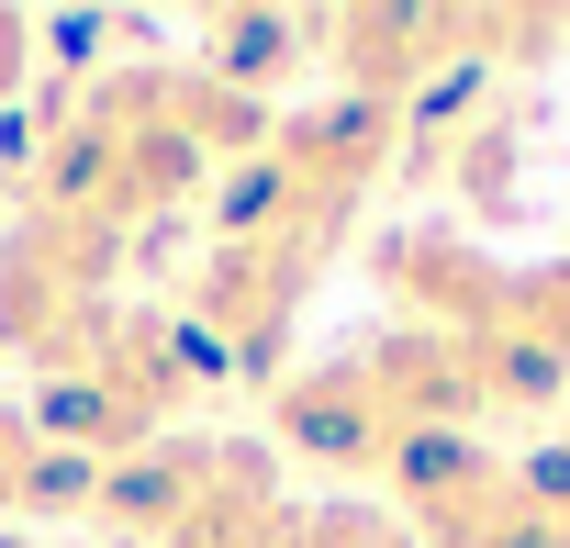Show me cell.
<instances>
[{"mask_svg": "<svg viewBox=\"0 0 570 548\" xmlns=\"http://www.w3.org/2000/svg\"><path fill=\"white\" fill-rule=\"evenodd\" d=\"M213 459H224V437H157V448L112 459V470L90 481V526H112V537H168V526L202 503Z\"/></svg>", "mask_w": 570, "mask_h": 548, "instance_id": "1", "label": "cell"}, {"mask_svg": "<svg viewBox=\"0 0 570 548\" xmlns=\"http://www.w3.org/2000/svg\"><path fill=\"white\" fill-rule=\"evenodd\" d=\"M90 459H68L35 414H0V515H90Z\"/></svg>", "mask_w": 570, "mask_h": 548, "instance_id": "3", "label": "cell"}, {"mask_svg": "<svg viewBox=\"0 0 570 548\" xmlns=\"http://www.w3.org/2000/svg\"><path fill=\"white\" fill-rule=\"evenodd\" d=\"M23 46H35V23L0 12V101H12V79H23Z\"/></svg>", "mask_w": 570, "mask_h": 548, "instance_id": "5", "label": "cell"}, {"mask_svg": "<svg viewBox=\"0 0 570 548\" xmlns=\"http://www.w3.org/2000/svg\"><path fill=\"white\" fill-rule=\"evenodd\" d=\"M157 548H292V503H279L268 459L224 437V459H213L202 503H190V515H179V526H168Z\"/></svg>", "mask_w": 570, "mask_h": 548, "instance_id": "2", "label": "cell"}, {"mask_svg": "<svg viewBox=\"0 0 570 548\" xmlns=\"http://www.w3.org/2000/svg\"><path fill=\"white\" fill-rule=\"evenodd\" d=\"M303 46H314V23H292V12H224L213 23V79L235 101H257V90H279L303 68Z\"/></svg>", "mask_w": 570, "mask_h": 548, "instance_id": "4", "label": "cell"}]
</instances>
